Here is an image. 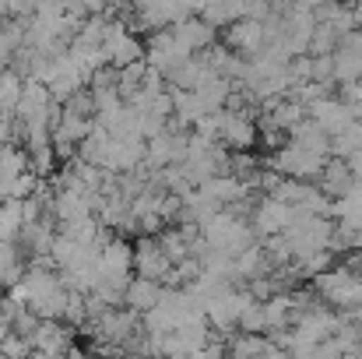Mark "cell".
<instances>
[{
	"label": "cell",
	"instance_id": "obj_1",
	"mask_svg": "<svg viewBox=\"0 0 362 359\" xmlns=\"http://www.w3.org/2000/svg\"><path fill=\"white\" fill-rule=\"evenodd\" d=\"M317 289L334 307H359L362 303V278L356 271H327L317 278Z\"/></svg>",
	"mask_w": 362,
	"mask_h": 359
},
{
	"label": "cell",
	"instance_id": "obj_2",
	"mask_svg": "<svg viewBox=\"0 0 362 359\" xmlns=\"http://www.w3.org/2000/svg\"><path fill=\"white\" fill-rule=\"evenodd\" d=\"M310 120H313L331 141L356 123V120H352V110H349L345 103H338V99H317V103L310 106Z\"/></svg>",
	"mask_w": 362,
	"mask_h": 359
},
{
	"label": "cell",
	"instance_id": "obj_3",
	"mask_svg": "<svg viewBox=\"0 0 362 359\" xmlns=\"http://www.w3.org/2000/svg\"><path fill=\"white\" fill-rule=\"evenodd\" d=\"M49 89L42 85V81H28L25 85V92H21V103H18V113L25 117V123L32 127V123H46L49 120Z\"/></svg>",
	"mask_w": 362,
	"mask_h": 359
},
{
	"label": "cell",
	"instance_id": "obj_4",
	"mask_svg": "<svg viewBox=\"0 0 362 359\" xmlns=\"http://www.w3.org/2000/svg\"><path fill=\"white\" fill-rule=\"evenodd\" d=\"M288 226H292V208L281 205L278 198H267L257 208V229H260V237H285Z\"/></svg>",
	"mask_w": 362,
	"mask_h": 359
},
{
	"label": "cell",
	"instance_id": "obj_5",
	"mask_svg": "<svg viewBox=\"0 0 362 359\" xmlns=\"http://www.w3.org/2000/svg\"><path fill=\"white\" fill-rule=\"evenodd\" d=\"M103 50H106V57H110V60H117V64H120V71L123 67H130V64H141V46L123 32L120 25H110Z\"/></svg>",
	"mask_w": 362,
	"mask_h": 359
},
{
	"label": "cell",
	"instance_id": "obj_6",
	"mask_svg": "<svg viewBox=\"0 0 362 359\" xmlns=\"http://www.w3.org/2000/svg\"><path fill=\"white\" fill-rule=\"evenodd\" d=\"M218 134L233 148H246L257 137V130H253V123H250L246 113H218Z\"/></svg>",
	"mask_w": 362,
	"mask_h": 359
},
{
	"label": "cell",
	"instance_id": "obj_7",
	"mask_svg": "<svg viewBox=\"0 0 362 359\" xmlns=\"http://www.w3.org/2000/svg\"><path fill=\"white\" fill-rule=\"evenodd\" d=\"M134 264H137L141 278H148V282H155V278L169 275V257L162 253V246H158V243H148V239L137 246V257H134Z\"/></svg>",
	"mask_w": 362,
	"mask_h": 359
},
{
	"label": "cell",
	"instance_id": "obj_8",
	"mask_svg": "<svg viewBox=\"0 0 362 359\" xmlns=\"http://www.w3.org/2000/svg\"><path fill=\"white\" fill-rule=\"evenodd\" d=\"M292 144L303 148V152H310V155H320V159H327V152H331V137H327L313 120H303V123L292 130Z\"/></svg>",
	"mask_w": 362,
	"mask_h": 359
},
{
	"label": "cell",
	"instance_id": "obj_9",
	"mask_svg": "<svg viewBox=\"0 0 362 359\" xmlns=\"http://www.w3.org/2000/svg\"><path fill=\"white\" fill-rule=\"evenodd\" d=\"M352 187H356V169L349 162H327L324 166V190L345 198V194H352Z\"/></svg>",
	"mask_w": 362,
	"mask_h": 359
},
{
	"label": "cell",
	"instance_id": "obj_10",
	"mask_svg": "<svg viewBox=\"0 0 362 359\" xmlns=\"http://www.w3.org/2000/svg\"><path fill=\"white\" fill-rule=\"evenodd\" d=\"M173 32H176V35H180V39H183V42L190 46V53H194V50H204V46H208V42L215 39V28H211V25H208L204 18H201V21L187 18V21H180V25H176Z\"/></svg>",
	"mask_w": 362,
	"mask_h": 359
},
{
	"label": "cell",
	"instance_id": "obj_11",
	"mask_svg": "<svg viewBox=\"0 0 362 359\" xmlns=\"http://www.w3.org/2000/svg\"><path fill=\"white\" fill-rule=\"evenodd\" d=\"M158 300H162L158 282L137 278V282H130V289H127V303H130L134 310H155V307H158Z\"/></svg>",
	"mask_w": 362,
	"mask_h": 359
},
{
	"label": "cell",
	"instance_id": "obj_12",
	"mask_svg": "<svg viewBox=\"0 0 362 359\" xmlns=\"http://www.w3.org/2000/svg\"><path fill=\"white\" fill-rule=\"evenodd\" d=\"M32 346H35L42 356H60V353H64V346H67V338H64L60 324L46 321V324H39V328H35V335H32Z\"/></svg>",
	"mask_w": 362,
	"mask_h": 359
},
{
	"label": "cell",
	"instance_id": "obj_13",
	"mask_svg": "<svg viewBox=\"0 0 362 359\" xmlns=\"http://www.w3.org/2000/svg\"><path fill=\"white\" fill-rule=\"evenodd\" d=\"M21 229H25V205H21V201H7V205H0V239L11 243Z\"/></svg>",
	"mask_w": 362,
	"mask_h": 359
},
{
	"label": "cell",
	"instance_id": "obj_14",
	"mask_svg": "<svg viewBox=\"0 0 362 359\" xmlns=\"http://www.w3.org/2000/svg\"><path fill=\"white\" fill-rule=\"evenodd\" d=\"M21 92H25V85L18 81V74H0V113L4 117H11L14 110H18V103H21Z\"/></svg>",
	"mask_w": 362,
	"mask_h": 359
},
{
	"label": "cell",
	"instance_id": "obj_15",
	"mask_svg": "<svg viewBox=\"0 0 362 359\" xmlns=\"http://www.w3.org/2000/svg\"><path fill=\"white\" fill-rule=\"evenodd\" d=\"M130 324H134V314H103L99 317V331L106 338H127Z\"/></svg>",
	"mask_w": 362,
	"mask_h": 359
},
{
	"label": "cell",
	"instance_id": "obj_16",
	"mask_svg": "<svg viewBox=\"0 0 362 359\" xmlns=\"http://www.w3.org/2000/svg\"><path fill=\"white\" fill-rule=\"evenodd\" d=\"M240 328L246 335H257V331H264L267 328V314H264V303H253L246 314L240 317Z\"/></svg>",
	"mask_w": 362,
	"mask_h": 359
},
{
	"label": "cell",
	"instance_id": "obj_17",
	"mask_svg": "<svg viewBox=\"0 0 362 359\" xmlns=\"http://www.w3.org/2000/svg\"><path fill=\"white\" fill-rule=\"evenodd\" d=\"M28 346H32V342H21V338H11V335H7V338L0 342V353H4V356H11V359H18V356H25V349H28Z\"/></svg>",
	"mask_w": 362,
	"mask_h": 359
},
{
	"label": "cell",
	"instance_id": "obj_18",
	"mask_svg": "<svg viewBox=\"0 0 362 359\" xmlns=\"http://www.w3.org/2000/svg\"><path fill=\"white\" fill-rule=\"evenodd\" d=\"M28 190H35V176L25 173V176H18V183H14V201H21Z\"/></svg>",
	"mask_w": 362,
	"mask_h": 359
},
{
	"label": "cell",
	"instance_id": "obj_19",
	"mask_svg": "<svg viewBox=\"0 0 362 359\" xmlns=\"http://www.w3.org/2000/svg\"><path fill=\"white\" fill-rule=\"evenodd\" d=\"M260 359H292V356H288L285 349H278V346H267V353H264Z\"/></svg>",
	"mask_w": 362,
	"mask_h": 359
}]
</instances>
